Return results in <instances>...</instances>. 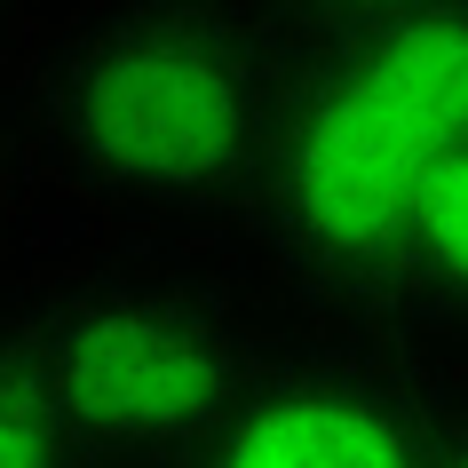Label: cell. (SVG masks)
I'll return each instance as SVG.
<instances>
[{
  "instance_id": "1",
  "label": "cell",
  "mask_w": 468,
  "mask_h": 468,
  "mask_svg": "<svg viewBox=\"0 0 468 468\" xmlns=\"http://www.w3.org/2000/svg\"><path fill=\"white\" fill-rule=\"evenodd\" d=\"M468 144V0L294 40L239 215L254 254L325 325H373L420 183Z\"/></svg>"
},
{
  "instance_id": "2",
  "label": "cell",
  "mask_w": 468,
  "mask_h": 468,
  "mask_svg": "<svg viewBox=\"0 0 468 468\" xmlns=\"http://www.w3.org/2000/svg\"><path fill=\"white\" fill-rule=\"evenodd\" d=\"M294 32L239 0H112L56 40L32 127L64 183L135 215L239 207L262 167Z\"/></svg>"
},
{
  "instance_id": "3",
  "label": "cell",
  "mask_w": 468,
  "mask_h": 468,
  "mask_svg": "<svg viewBox=\"0 0 468 468\" xmlns=\"http://www.w3.org/2000/svg\"><path fill=\"white\" fill-rule=\"evenodd\" d=\"M0 342L72 420L96 468H183L271 349L215 278L144 262L48 286Z\"/></svg>"
},
{
  "instance_id": "4",
  "label": "cell",
  "mask_w": 468,
  "mask_h": 468,
  "mask_svg": "<svg viewBox=\"0 0 468 468\" xmlns=\"http://www.w3.org/2000/svg\"><path fill=\"white\" fill-rule=\"evenodd\" d=\"M452 397L413 342L381 325H318L271 342L222 429L183 468H429Z\"/></svg>"
},
{
  "instance_id": "5",
  "label": "cell",
  "mask_w": 468,
  "mask_h": 468,
  "mask_svg": "<svg viewBox=\"0 0 468 468\" xmlns=\"http://www.w3.org/2000/svg\"><path fill=\"white\" fill-rule=\"evenodd\" d=\"M373 325L397 342H468V144L420 183L405 239L389 254Z\"/></svg>"
},
{
  "instance_id": "6",
  "label": "cell",
  "mask_w": 468,
  "mask_h": 468,
  "mask_svg": "<svg viewBox=\"0 0 468 468\" xmlns=\"http://www.w3.org/2000/svg\"><path fill=\"white\" fill-rule=\"evenodd\" d=\"M0 468H96V452L72 437V420L48 405V389L16 366L0 342Z\"/></svg>"
},
{
  "instance_id": "7",
  "label": "cell",
  "mask_w": 468,
  "mask_h": 468,
  "mask_svg": "<svg viewBox=\"0 0 468 468\" xmlns=\"http://www.w3.org/2000/svg\"><path fill=\"white\" fill-rule=\"evenodd\" d=\"M413 8H437V0H262V16L294 40H325V32H366L389 25V16H413Z\"/></svg>"
},
{
  "instance_id": "8",
  "label": "cell",
  "mask_w": 468,
  "mask_h": 468,
  "mask_svg": "<svg viewBox=\"0 0 468 468\" xmlns=\"http://www.w3.org/2000/svg\"><path fill=\"white\" fill-rule=\"evenodd\" d=\"M429 468H468V397H452V405H444V429H437Z\"/></svg>"
},
{
  "instance_id": "9",
  "label": "cell",
  "mask_w": 468,
  "mask_h": 468,
  "mask_svg": "<svg viewBox=\"0 0 468 468\" xmlns=\"http://www.w3.org/2000/svg\"><path fill=\"white\" fill-rule=\"evenodd\" d=\"M0 198H8V167H0Z\"/></svg>"
},
{
  "instance_id": "10",
  "label": "cell",
  "mask_w": 468,
  "mask_h": 468,
  "mask_svg": "<svg viewBox=\"0 0 468 468\" xmlns=\"http://www.w3.org/2000/svg\"><path fill=\"white\" fill-rule=\"evenodd\" d=\"M0 8H8V0H0Z\"/></svg>"
}]
</instances>
